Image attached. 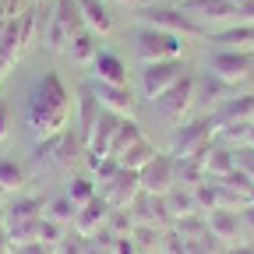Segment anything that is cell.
<instances>
[{"label": "cell", "mask_w": 254, "mask_h": 254, "mask_svg": "<svg viewBox=\"0 0 254 254\" xmlns=\"http://www.w3.org/2000/svg\"><path fill=\"white\" fill-rule=\"evenodd\" d=\"M74 113V99H71V92L67 85L60 81L57 71H46L36 88H32L28 95V103H25V124H28V131L36 141H46L60 131H67V120Z\"/></svg>", "instance_id": "obj_1"}, {"label": "cell", "mask_w": 254, "mask_h": 254, "mask_svg": "<svg viewBox=\"0 0 254 254\" xmlns=\"http://www.w3.org/2000/svg\"><path fill=\"white\" fill-rule=\"evenodd\" d=\"M219 138V120L212 113H201L194 120H184L180 127H173V138H170V155H190V159H201L212 141Z\"/></svg>", "instance_id": "obj_2"}, {"label": "cell", "mask_w": 254, "mask_h": 254, "mask_svg": "<svg viewBox=\"0 0 254 254\" xmlns=\"http://www.w3.org/2000/svg\"><path fill=\"white\" fill-rule=\"evenodd\" d=\"M138 21L148 25V28H163V32H173V36H187V39H198L205 36V25L198 18H190L180 4L177 7H166V4H145L138 7Z\"/></svg>", "instance_id": "obj_3"}, {"label": "cell", "mask_w": 254, "mask_h": 254, "mask_svg": "<svg viewBox=\"0 0 254 254\" xmlns=\"http://www.w3.org/2000/svg\"><path fill=\"white\" fill-rule=\"evenodd\" d=\"M36 11H21L18 18H7L0 25V74H4L11 64L25 53V46L36 36Z\"/></svg>", "instance_id": "obj_4"}, {"label": "cell", "mask_w": 254, "mask_h": 254, "mask_svg": "<svg viewBox=\"0 0 254 254\" xmlns=\"http://www.w3.org/2000/svg\"><path fill=\"white\" fill-rule=\"evenodd\" d=\"M85 28L81 7L78 0H53V11H50V25H46V43L50 50H67L71 36Z\"/></svg>", "instance_id": "obj_5"}, {"label": "cell", "mask_w": 254, "mask_h": 254, "mask_svg": "<svg viewBox=\"0 0 254 254\" xmlns=\"http://www.w3.org/2000/svg\"><path fill=\"white\" fill-rule=\"evenodd\" d=\"M190 106H194V74H184L173 88H166L159 99H152V110L163 117L170 127H180Z\"/></svg>", "instance_id": "obj_6"}, {"label": "cell", "mask_w": 254, "mask_h": 254, "mask_svg": "<svg viewBox=\"0 0 254 254\" xmlns=\"http://www.w3.org/2000/svg\"><path fill=\"white\" fill-rule=\"evenodd\" d=\"M134 50H138V57H141L145 64H152V60H177V57H184V43H180V36H173V32H163V28H148V25H141V28H138Z\"/></svg>", "instance_id": "obj_7"}, {"label": "cell", "mask_w": 254, "mask_h": 254, "mask_svg": "<svg viewBox=\"0 0 254 254\" xmlns=\"http://www.w3.org/2000/svg\"><path fill=\"white\" fill-rule=\"evenodd\" d=\"M184 74H187L184 57H177V60H152V64H145V67H141V95L152 103V99H159L166 88H173Z\"/></svg>", "instance_id": "obj_8"}, {"label": "cell", "mask_w": 254, "mask_h": 254, "mask_svg": "<svg viewBox=\"0 0 254 254\" xmlns=\"http://www.w3.org/2000/svg\"><path fill=\"white\" fill-rule=\"evenodd\" d=\"M205 71H212V74L222 78V81L240 85V81L254 71V50H222V46H219L215 53H208Z\"/></svg>", "instance_id": "obj_9"}, {"label": "cell", "mask_w": 254, "mask_h": 254, "mask_svg": "<svg viewBox=\"0 0 254 254\" xmlns=\"http://www.w3.org/2000/svg\"><path fill=\"white\" fill-rule=\"evenodd\" d=\"M141 194V173L138 170H117L106 184H99V198H106L110 208H131V201Z\"/></svg>", "instance_id": "obj_10"}, {"label": "cell", "mask_w": 254, "mask_h": 254, "mask_svg": "<svg viewBox=\"0 0 254 254\" xmlns=\"http://www.w3.org/2000/svg\"><path fill=\"white\" fill-rule=\"evenodd\" d=\"M88 85H92V95L99 99L103 110H110V113H117V117H134L138 99H134L131 85H110V81H95V78H92Z\"/></svg>", "instance_id": "obj_11"}, {"label": "cell", "mask_w": 254, "mask_h": 254, "mask_svg": "<svg viewBox=\"0 0 254 254\" xmlns=\"http://www.w3.org/2000/svg\"><path fill=\"white\" fill-rule=\"evenodd\" d=\"M170 187H177L173 155L170 152H155V159L141 170V190H148V194H166Z\"/></svg>", "instance_id": "obj_12"}, {"label": "cell", "mask_w": 254, "mask_h": 254, "mask_svg": "<svg viewBox=\"0 0 254 254\" xmlns=\"http://www.w3.org/2000/svg\"><path fill=\"white\" fill-rule=\"evenodd\" d=\"M180 7L198 18L201 25L205 21H237V0H180Z\"/></svg>", "instance_id": "obj_13"}, {"label": "cell", "mask_w": 254, "mask_h": 254, "mask_svg": "<svg viewBox=\"0 0 254 254\" xmlns=\"http://www.w3.org/2000/svg\"><path fill=\"white\" fill-rule=\"evenodd\" d=\"M110 212H113V208L106 205V198H99V194H95L88 205H81V208H78V215H74V226H71V230H74L78 237H85V240H88L92 233H99V230L106 226Z\"/></svg>", "instance_id": "obj_14"}, {"label": "cell", "mask_w": 254, "mask_h": 254, "mask_svg": "<svg viewBox=\"0 0 254 254\" xmlns=\"http://www.w3.org/2000/svg\"><path fill=\"white\" fill-rule=\"evenodd\" d=\"M201 163H205V173L208 180H222V177H230L237 170V145H226V141H212V148L201 155Z\"/></svg>", "instance_id": "obj_15"}, {"label": "cell", "mask_w": 254, "mask_h": 254, "mask_svg": "<svg viewBox=\"0 0 254 254\" xmlns=\"http://www.w3.org/2000/svg\"><path fill=\"white\" fill-rule=\"evenodd\" d=\"M131 212H134L138 222H152V226H159V230H163L166 222H173V215L166 208V198L163 194H148V190H141V194L131 201Z\"/></svg>", "instance_id": "obj_16"}, {"label": "cell", "mask_w": 254, "mask_h": 254, "mask_svg": "<svg viewBox=\"0 0 254 254\" xmlns=\"http://www.w3.org/2000/svg\"><path fill=\"white\" fill-rule=\"evenodd\" d=\"M230 95H237V85L233 81H222V78H215L212 71H201V74H194V103H226Z\"/></svg>", "instance_id": "obj_17"}, {"label": "cell", "mask_w": 254, "mask_h": 254, "mask_svg": "<svg viewBox=\"0 0 254 254\" xmlns=\"http://www.w3.org/2000/svg\"><path fill=\"white\" fill-rule=\"evenodd\" d=\"M212 117L219 120V127H226V124H240V120H254V92H237L230 95L226 103H219L212 110Z\"/></svg>", "instance_id": "obj_18"}, {"label": "cell", "mask_w": 254, "mask_h": 254, "mask_svg": "<svg viewBox=\"0 0 254 254\" xmlns=\"http://www.w3.org/2000/svg\"><path fill=\"white\" fill-rule=\"evenodd\" d=\"M74 106H78V127L74 131L81 134V141L88 145V138H92V127H95V120H99V99L92 95V85H81L78 88V99H74Z\"/></svg>", "instance_id": "obj_19"}, {"label": "cell", "mask_w": 254, "mask_h": 254, "mask_svg": "<svg viewBox=\"0 0 254 254\" xmlns=\"http://www.w3.org/2000/svg\"><path fill=\"white\" fill-rule=\"evenodd\" d=\"M117 124H120L117 113L99 110V120H95V127H92V138H88L85 152H92V155H110V141H113V134H117Z\"/></svg>", "instance_id": "obj_20"}, {"label": "cell", "mask_w": 254, "mask_h": 254, "mask_svg": "<svg viewBox=\"0 0 254 254\" xmlns=\"http://www.w3.org/2000/svg\"><path fill=\"white\" fill-rule=\"evenodd\" d=\"M240 212H233V208H215V212H208V233L215 237V240H222V244H233L237 237H240Z\"/></svg>", "instance_id": "obj_21"}, {"label": "cell", "mask_w": 254, "mask_h": 254, "mask_svg": "<svg viewBox=\"0 0 254 254\" xmlns=\"http://www.w3.org/2000/svg\"><path fill=\"white\" fill-rule=\"evenodd\" d=\"M92 74H95V81L127 85V64H124L117 53H110V50H99V57H95V64H92Z\"/></svg>", "instance_id": "obj_22"}, {"label": "cell", "mask_w": 254, "mask_h": 254, "mask_svg": "<svg viewBox=\"0 0 254 254\" xmlns=\"http://www.w3.org/2000/svg\"><path fill=\"white\" fill-rule=\"evenodd\" d=\"M67 57H71L74 64H81V67H92V64H95V57H99V39H95L92 28H81L78 36H71Z\"/></svg>", "instance_id": "obj_23"}, {"label": "cell", "mask_w": 254, "mask_h": 254, "mask_svg": "<svg viewBox=\"0 0 254 254\" xmlns=\"http://www.w3.org/2000/svg\"><path fill=\"white\" fill-rule=\"evenodd\" d=\"M78 7H81L85 28H92L95 36H106V32H113V14H110V7L103 4V0H78Z\"/></svg>", "instance_id": "obj_24"}, {"label": "cell", "mask_w": 254, "mask_h": 254, "mask_svg": "<svg viewBox=\"0 0 254 254\" xmlns=\"http://www.w3.org/2000/svg\"><path fill=\"white\" fill-rule=\"evenodd\" d=\"M25 184H28L25 166L18 163L14 155H0V190H7V194H21Z\"/></svg>", "instance_id": "obj_25"}, {"label": "cell", "mask_w": 254, "mask_h": 254, "mask_svg": "<svg viewBox=\"0 0 254 254\" xmlns=\"http://www.w3.org/2000/svg\"><path fill=\"white\" fill-rule=\"evenodd\" d=\"M145 134H141V124L134 120V117H120V124H117V134H113V141H110V155L113 159H120L127 148H131L134 141H141Z\"/></svg>", "instance_id": "obj_26"}, {"label": "cell", "mask_w": 254, "mask_h": 254, "mask_svg": "<svg viewBox=\"0 0 254 254\" xmlns=\"http://www.w3.org/2000/svg\"><path fill=\"white\" fill-rule=\"evenodd\" d=\"M173 173H177L180 187H198V184L208 180L205 163H201V159H190V155H173Z\"/></svg>", "instance_id": "obj_27"}, {"label": "cell", "mask_w": 254, "mask_h": 254, "mask_svg": "<svg viewBox=\"0 0 254 254\" xmlns=\"http://www.w3.org/2000/svg\"><path fill=\"white\" fill-rule=\"evenodd\" d=\"M46 212V198H39V194H14V201L7 205V219L4 222H11V219H39Z\"/></svg>", "instance_id": "obj_28"}, {"label": "cell", "mask_w": 254, "mask_h": 254, "mask_svg": "<svg viewBox=\"0 0 254 254\" xmlns=\"http://www.w3.org/2000/svg\"><path fill=\"white\" fill-rule=\"evenodd\" d=\"M155 152H159V148H155L148 138H141V141H134L131 148H127V152L117 159V163H120L124 170H138V173H141V170L152 163V159H155Z\"/></svg>", "instance_id": "obj_29"}, {"label": "cell", "mask_w": 254, "mask_h": 254, "mask_svg": "<svg viewBox=\"0 0 254 254\" xmlns=\"http://www.w3.org/2000/svg\"><path fill=\"white\" fill-rule=\"evenodd\" d=\"M166 208H170V215L173 219H180V215H190V212H198V201H194V187H170L166 190Z\"/></svg>", "instance_id": "obj_30"}, {"label": "cell", "mask_w": 254, "mask_h": 254, "mask_svg": "<svg viewBox=\"0 0 254 254\" xmlns=\"http://www.w3.org/2000/svg\"><path fill=\"white\" fill-rule=\"evenodd\" d=\"M215 43H222V50H254V25L240 21L226 32H219Z\"/></svg>", "instance_id": "obj_31"}, {"label": "cell", "mask_w": 254, "mask_h": 254, "mask_svg": "<svg viewBox=\"0 0 254 254\" xmlns=\"http://www.w3.org/2000/svg\"><path fill=\"white\" fill-rule=\"evenodd\" d=\"M64 194H67V198L81 208V205H88L95 194H99V184H95V177H92V173H78V177H71V180H67V190H64Z\"/></svg>", "instance_id": "obj_32"}, {"label": "cell", "mask_w": 254, "mask_h": 254, "mask_svg": "<svg viewBox=\"0 0 254 254\" xmlns=\"http://www.w3.org/2000/svg\"><path fill=\"white\" fill-rule=\"evenodd\" d=\"M39 219H43V215H39ZM39 219H11V222H4L11 247H14V244H28V240H39Z\"/></svg>", "instance_id": "obj_33"}, {"label": "cell", "mask_w": 254, "mask_h": 254, "mask_svg": "<svg viewBox=\"0 0 254 254\" xmlns=\"http://www.w3.org/2000/svg\"><path fill=\"white\" fill-rule=\"evenodd\" d=\"M43 215H50V219H57V222H64V226H74V215H78V205L67 198V194H60V198H53V201H46V212Z\"/></svg>", "instance_id": "obj_34"}, {"label": "cell", "mask_w": 254, "mask_h": 254, "mask_svg": "<svg viewBox=\"0 0 254 254\" xmlns=\"http://www.w3.org/2000/svg\"><path fill=\"white\" fill-rule=\"evenodd\" d=\"M138 226V219H134V212L131 208H113L110 212V219H106V230L113 233V237H127Z\"/></svg>", "instance_id": "obj_35"}, {"label": "cell", "mask_w": 254, "mask_h": 254, "mask_svg": "<svg viewBox=\"0 0 254 254\" xmlns=\"http://www.w3.org/2000/svg\"><path fill=\"white\" fill-rule=\"evenodd\" d=\"M67 233H71V226H64V222H57V219H50V215H43V219H39V240H43V244L57 247Z\"/></svg>", "instance_id": "obj_36"}, {"label": "cell", "mask_w": 254, "mask_h": 254, "mask_svg": "<svg viewBox=\"0 0 254 254\" xmlns=\"http://www.w3.org/2000/svg\"><path fill=\"white\" fill-rule=\"evenodd\" d=\"M131 237H134V244H138V247H155L159 240H163V230L152 226V222H138V226L131 230Z\"/></svg>", "instance_id": "obj_37"}, {"label": "cell", "mask_w": 254, "mask_h": 254, "mask_svg": "<svg viewBox=\"0 0 254 254\" xmlns=\"http://www.w3.org/2000/svg\"><path fill=\"white\" fill-rule=\"evenodd\" d=\"M159 247H163V254H187V240L177 233V230H170V233H163V240H159Z\"/></svg>", "instance_id": "obj_38"}, {"label": "cell", "mask_w": 254, "mask_h": 254, "mask_svg": "<svg viewBox=\"0 0 254 254\" xmlns=\"http://www.w3.org/2000/svg\"><path fill=\"white\" fill-rule=\"evenodd\" d=\"M11 254H57V247H50L43 240H28V244H14Z\"/></svg>", "instance_id": "obj_39"}, {"label": "cell", "mask_w": 254, "mask_h": 254, "mask_svg": "<svg viewBox=\"0 0 254 254\" xmlns=\"http://www.w3.org/2000/svg\"><path fill=\"white\" fill-rule=\"evenodd\" d=\"M11 127H14V117H11V103L0 99V141L11 138Z\"/></svg>", "instance_id": "obj_40"}, {"label": "cell", "mask_w": 254, "mask_h": 254, "mask_svg": "<svg viewBox=\"0 0 254 254\" xmlns=\"http://www.w3.org/2000/svg\"><path fill=\"white\" fill-rule=\"evenodd\" d=\"M113 254H138L134 237H131V233H127V237H117V240H113Z\"/></svg>", "instance_id": "obj_41"}, {"label": "cell", "mask_w": 254, "mask_h": 254, "mask_svg": "<svg viewBox=\"0 0 254 254\" xmlns=\"http://www.w3.org/2000/svg\"><path fill=\"white\" fill-rule=\"evenodd\" d=\"M237 21L254 25V0H237Z\"/></svg>", "instance_id": "obj_42"}, {"label": "cell", "mask_w": 254, "mask_h": 254, "mask_svg": "<svg viewBox=\"0 0 254 254\" xmlns=\"http://www.w3.org/2000/svg\"><path fill=\"white\" fill-rule=\"evenodd\" d=\"M240 222H244V226H254V201H247L240 208Z\"/></svg>", "instance_id": "obj_43"}, {"label": "cell", "mask_w": 254, "mask_h": 254, "mask_svg": "<svg viewBox=\"0 0 254 254\" xmlns=\"http://www.w3.org/2000/svg\"><path fill=\"white\" fill-rule=\"evenodd\" d=\"M226 254H254V244H240V247L233 244V247H230Z\"/></svg>", "instance_id": "obj_44"}, {"label": "cell", "mask_w": 254, "mask_h": 254, "mask_svg": "<svg viewBox=\"0 0 254 254\" xmlns=\"http://www.w3.org/2000/svg\"><path fill=\"white\" fill-rule=\"evenodd\" d=\"M7 251H11V240H7V230L0 226V254H7Z\"/></svg>", "instance_id": "obj_45"}, {"label": "cell", "mask_w": 254, "mask_h": 254, "mask_svg": "<svg viewBox=\"0 0 254 254\" xmlns=\"http://www.w3.org/2000/svg\"><path fill=\"white\" fill-rule=\"evenodd\" d=\"M120 4H131V7H145V4H152V0H120Z\"/></svg>", "instance_id": "obj_46"}, {"label": "cell", "mask_w": 254, "mask_h": 254, "mask_svg": "<svg viewBox=\"0 0 254 254\" xmlns=\"http://www.w3.org/2000/svg\"><path fill=\"white\" fill-rule=\"evenodd\" d=\"M4 219H7V205L0 201V226H4Z\"/></svg>", "instance_id": "obj_47"}, {"label": "cell", "mask_w": 254, "mask_h": 254, "mask_svg": "<svg viewBox=\"0 0 254 254\" xmlns=\"http://www.w3.org/2000/svg\"><path fill=\"white\" fill-rule=\"evenodd\" d=\"M39 4H43V0H39Z\"/></svg>", "instance_id": "obj_48"}, {"label": "cell", "mask_w": 254, "mask_h": 254, "mask_svg": "<svg viewBox=\"0 0 254 254\" xmlns=\"http://www.w3.org/2000/svg\"><path fill=\"white\" fill-rule=\"evenodd\" d=\"M7 254H11V251H7Z\"/></svg>", "instance_id": "obj_49"}]
</instances>
